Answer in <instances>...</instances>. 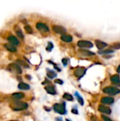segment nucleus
<instances>
[{
    "label": "nucleus",
    "instance_id": "obj_1",
    "mask_svg": "<svg viewBox=\"0 0 120 121\" xmlns=\"http://www.w3.org/2000/svg\"><path fill=\"white\" fill-rule=\"evenodd\" d=\"M10 106L14 111H23L28 108V104L23 101H13Z\"/></svg>",
    "mask_w": 120,
    "mask_h": 121
},
{
    "label": "nucleus",
    "instance_id": "obj_2",
    "mask_svg": "<svg viewBox=\"0 0 120 121\" xmlns=\"http://www.w3.org/2000/svg\"><path fill=\"white\" fill-rule=\"evenodd\" d=\"M53 109L55 112L61 114V115H64L66 113V108H65V104H55L53 106Z\"/></svg>",
    "mask_w": 120,
    "mask_h": 121
},
{
    "label": "nucleus",
    "instance_id": "obj_3",
    "mask_svg": "<svg viewBox=\"0 0 120 121\" xmlns=\"http://www.w3.org/2000/svg\"><path fill=\"white\" fill-rule=\"evenodd\" d=\"M103 92L110 95H116L120 93V89L114 86H108L103 89Z\"/></svg>",
    "mask_w": 120,
    "mask_h": 121
},
{
    "label": "nucleus",
    "instance_id": "obj_4",
    "mask_svg": "<svg viewBox=\"0 0 120 121\" xmlns=\"http://www.w3.org/2000/svg\"><path fill=\"white\" fill-rule=\"evenodd\" d=\"M77 45L79 48H91L93 46L91 42L86 41V40H79L77 43Z\"/></svg>",
    "mask_w": 120,
    "mask_h": 121
},
{
    "label": "nucleus",
    "instance_id": "obj_5",
    "mask_svg": "<svg viewBox=\"0 0 120 121\" xmlns=\"http://www.w3.org/2000/svg\"><path fill=\"white\" fill-rule=\"evenodd\" d=\"M86 72V69L84 67H77L76 68L75 71H74V75L78 77V78H81L82 77Z\"/></svg>",
    "mask_w": 120,
    "mask_h": 121
},
{
    "label": "nucleus",
    "instance_id": "obj_6",
    "mask_svg": "<svg viewBox=\"0 0 120 121\" xmlns=\"http://www.w3.org/2000/svg\"><path fill=\"white\" fill-rule=\"evenodd\" d=\"M52 29L56 33H59V34H62L64 35L66 32V29L62 26H57V25H54L52 26Z\"/></svg>",
    "mask_w": 120,
    "mask_h": 121
},
{
    "label": "nucleus",
    "instance_id": "obj_7",
    "mask_svg": "<svg viewBox=\"0 0 120 121\" xmlns=\"http://www.w3.org/2000/svg\"><path fill=\"white\" fill-rule=\"evenodd\" d=\"M8 69L10 70V71H13V72H15L16 73H17V74H21V67L18 65H16V64H11V65H9L8 66Z\"/></svg>",
    "mask_w": 120,
    "mask_h": 121
},
{
    "label": "nucleus",
    "instance_id": "obj_8",
    "mask_svg": "<svg viewBox=\"0 0 120 121\" xmlns=\"http://www.w3.org/2000/svg\"><path fill=\"white\" fill-rule=\"evenodd\" d=\"M98 111L102 113H105V114H108L110 115L111 113V109L105 106H103V105H100L99 107H98Z\"/></svg>",
    "mask_w": 120,
    "mask_h": 121
},
{
    "label": "nucleus",
    "instance_id": "obj_9",
    "mask_svg": "<svg viewBox=\"0 0 120 121\" xmlns=\"http://www.w3.org/2000/svg\"><path fill=\"white\" fill-rule=\"evenodd\" d=\"M36 28L42 32H48L49 31V28L47 27V26H46L45 23H37L36 24Z\"/></svg>",
    "mask_w": 120,
    "mask_h": 121
},
{
    "label": "nucleus",
    "instance_id": "obj_10",
    "mask_svg": "<svg viewBox=\"0 0 120 121\" xmlns=\"http://www.w3.org/2000/svg\"><path fill=\"white\" fill-rule=\"evenodd\" d=\"M101 102L103 104H107V105H110L112 104L115 102V99L112 97H104L101 99Z\"/></svg>",
    "mask_w": 120,
    "mask_h": 121
},
{
    "label": "nucleus",
    "instance_id": "obj_11",
    "mask_svg": "<svg viewBox=\"0 0 120 121\" xmlns=\"http://www.w3.org/2000/svg\"><path fill=\"white\" fill-rule=\"evenodd\" d=\"M7 40H8V42H10L12 45H18L19 44V41L13 35H10L8 37Z\"/></svg>",
    "mask_w": 120,
    "mask_h": 121
},
{
    "label": "nucleus",
    "instance_id": "obj_12",
    "mask_svg": "<svg viewBox=\"0 0 120 121\" xmlns=\"http://www.w3.org/2000/svg\"><path fill=\"white\" fill-rule=\"evenodd\" d=\"M95 45L97 46V48L99 49V50H101V49H103L105 48H106L108 46V44L100 40H95Z\"/></svg>",
    "mask_w": 120,
    "mask_h": 121
},
{
    "label": "nucleus",
    "instance_id": "obj_13",
    "mask_svg": "<svg viewBox=\"0 0 120 121\" xmlns=\"http://www.w3.org/2000/svg\"><path fill=\"white\" fill-rule=\"evenodd\" d=\"M61 40L64 41V42H66V43H70L73 40V38L70 35L64 34L61 36Z\"/></svg>",
    "mask_w": 120,
    "mask_h": 121
},
{
    "label": "nucleus",
    "instance_id": "obj_14",
    "mask_svg": "<svg viewBox=\"0 0 120 121\" xmlns=\"http://www.w3.org/2000/svg\"><path fill=\"white\" fill-rule=\"evenodd\" d=\"M111 82L115 84H117V86H120L119 84L120 83V77L119 75L115 74L111 77Z\"/></svg>",
    "mask_w": 120,
    "mask_h": 121
},
{
    "label": "nucleus",
    "instance_id": "obj_15",
    "mask_svg": "<svg viewBox=\"0 0 120 121\" xmlns=\"http://www.w3.org/2000/svg\"><path fill=\"white\" fill-rule=\"evenodd\" d=\"M45 90L47 91V93H49V94H52V95L56 94L55 89H54L53 86H45Z\"/></svg>",
    "mask_w": 120,
    "mask_h": 121
},
{
    "label": "nucleus",
    "instance_id": "obj_16",
    "mask_svg": "<svg viewBox=\"0 0 120 121\" xmlns=\"http://www.w3.org/2000/svg\"><path fill=\"white\" fill-rule=\"evenodd\" d=\"M4 46H5V48L8 50H9L11 52H16V48L13 45H11V44H8H8H5Z\"/></svg>",
    "mask_w": 120,
    "mask_h": 121
},
{
    "label": "nucleus",
    "instance_id": "obj_17",
    "mask_svg": "<svg viewBox=\"0 0 120 121\" xmlns=\"http://www.w3.org/2000/svg\"><path fill=\"white\" fill-rule=\"evenodd\" d=\"M18 88L20 89H22V90H28L30 89V86L25 83H23V82H21L18 84Z\"/></svg>",
    "mask_w": 120,
    "mask_h": 121
},
{
    "label": "nucleus",
    "instance_id": "obj_18",
    "mask_svg": "<svg viewBox=\"0 0 120 121\" xmlns=\"http://www.w3.org/2000/svg\"><path fill=\"white\" fill-rule=\"evenodd\" d=\"M79 52L81 53L83 55H86V56H89V55H94L95 54L93 52H91L88 50H79Z\"/></svg>",
    "mask_w": 120,
    "mask_h": 121
},
{
    "label": "nucleus",
    "instance_id": "obj_19",
    "mask_svg": "<svg viewBox=\"0 0 120 121\" xmlns=\"http://www.w3.org/2000/svg\"><path fill=\"white\" fill-rule=\"evenodd\" d=\"M12 97L16 99H21L24 97V94L23 93H15L12 94Z\"/></svg>",
    "mask_w": 120,
    "mask_h": 121
},
{
    "label": "nucleus",
    "instance_id": "obj_20",
    "mask_svg": "<svg viewBox=\"0 0 120 121\" xmlns=\"http://www.w3.org/2000/svg\"><path fill=\"white\" fill-rule=\"evenodd\" d=\"M47 77L50 78V79H53L54 77H55L57 76V74L52 71V70H50V69H47Z\"/></svg>",
    "mask_w": 120,
    "mask_h": 121
},
{
    "label": "nucleus",
    "instance_id": "obj_21",
    "mask_svg": "<svg viewBox=\"0 0 120 121\" xmlns=\"http://www.w3.org/2000/svg\"><path fill=\"white\" fill-rule=\"evenodd\" d=\"M63 97H64V99H66V100H67V101H72L74 100V98H73V96H72L71 94H67V93H65V94H64Z\"/></svg>",
    "mask_w": 120,
    "mask_h": 121
},
{
    "label": "nucleus",
    "instance_id": "obj_22",
    "mask_svg": "<svg viewBox=\"0 0 120 121\" xmlns=\"http://www.w3.org/2000/svg\"><path fill=\"white\" fill-rule=\"evenodd\" d=\"M75 96H76V99H77L79 103L81 105L83 106V99H82V97L78 94V92H76V93H75Z\"/></svg>",
    "mask_w": 120,
    "mask_h": 121
},
{
    "label": "nucleus",
    "instance_id": "obj_23",
    "mask_svg": "<svg viewBox=\"0 0 120 121\" xmlns=\"http://www.w3.org/2000/svg\"><path fill=\"white\" fill-rule=\"evenodd\" d=\"M16 33L17 35H18L19 38H23V33H22V31L21 30V29H16Z\"/></svg>",
    "mask_w": 120,
    "mask_h": 121
},
{
    "label": "nucleus",
    "instance_id": "obj_24",
    "mask_svg": "<svg viewBox=\"0 0 120 121\" xmlns=\"http://www.w3.org/2000/svg\"><path fill=\"white\" fill-rule=\"evenodd\" d=\"M25 30L28 33H33V30H32L31 27L29 26H25Z\"/></svg>",
    "mask_w": 120,
    "mask_h": 121
},
{
    "label": "nucleus",
    "instance_id": "obj_25",
    "mask_svg": "<svg viewBox=\"0 0 120 121\" xmlns=\"http://www.w3.org/2000/svg\"><path fill=\"white\" fill-rule=\"evenodd\" d=\"M52 48H53V44H52V43L49 42V43H48V45H47V47L46 50H47L48 52H50V51L52 50Z\"/></svg>",
    "mask_w": 120,
    "mask_h": 121
},
{
    "label": "nucleus",
    "instance_id": "obj_26",
    "mask_svg": "<svg viewBox=\"0 0 120 121\" xmlns=\"http://www.w3.org/2000/svg\"><path fill=\"white\" fill-rule=\"evenodd\" d=\"M112 48H114V49H117V50H118V49H120V43H115L113 45H112Z\"/></svg>",
    "mask_w": 120,
    "mask_h": 121
},
{
    "label": "nucleus",
    "instance_id": "obj_27",
    "mask_svg": "<svg viewBox=\"0 0 120 121\" xmlns=\"http://www.w3.org/2000/svg\"><path fill=\"white\" fill-rule=\"evenodd\" d=\"M102 118L104 120V121H112L110 118H108V116H102Z\"/></svg>",
    "mask_w": 120,
    "mask_h": 121
},
{
    "label": "nucleus",
    "instance_id": "obj_28",
    "mask_svg": "<svg viewBox=\"0 0 120 121\" xmlns=\"http://www.w3.org/2000/svg\"><path fill=\"white\" fill-rule=\"evenodd\" d=\"M111 52H113L112 50H105V51H103V52H100L99 53L100 54H105V53H111Z\"/></svg>",
    "mask_w": 120,
    "mask_h": 121
},
{
    "label": "nucleus",
    "instance_id": "obj_29",
    "mask_svg": "<svg viewBox=\"0 0 120 121\" xmlns=\"http://www.w3.org/2000/svg\"><path fill=\"white\" fill-rule=\"evenodd\" d=\"M54 82H55L56 84H63V82H62L61 79H56V80L54 81Z\"/></svg>",
    "mask_w": 120,
    "mask_h": 121
},
{
    "label": "nucleus",
    "instance_id": "obj_30",
    "mask_svg": "<svg viewBox=\"0 0 120 121\" xmlns=\"http://www.w3.org/2000/svg\"><path fill=\"white\" fill-rule=\"evenodd\" d=\"M67 62H68V60H67V59H66V58L62 59V63L64 64V66H66V65Z\"/></svg>",
    "mask_w": 120,
    "mask_h": 121
},
{
    "label": "nucleus",
    "instance_id": "obj_31",
    "mask_svg": "<svg viewBox=\"0 0 120 121\" xmlns=\"http://www.w3.org/2000/svg\"><path fill=\"white\" fill-rule=\"evenodd\" d=\"M71 112H72L73 113H75V114H79V112H78V111H77L76 108H73V109L71 110Z\"/></svg>",
    "mask_w": 120,
    "mask_h": 121
},
{
    "label": "nucleus",
    "instance_id": "obj_32",
    "mask_svg": "<svg viewBox=\"0 0 120 121\" xmlns=\"http://www.w3.org/2000/svg\"><path fill=\"white\" fill-rule=\"evenodd\" d=\"M117 72H118V73H120V65H119V67H117Z\"/></svg>",
    "mask_w": 120,
    "mask_h": 121
},
{
    "label": "nucleus",
    "instance_id": "obj_33",
    "mask_svg": "<svg viewBox=\"0 0 120 121\" xmlns=\"http://www.w3.org/2000/svg\"><path fill=\"white\" fill-rule=\"evenodd\" d=\"M56 121H62V119L61 118H56Z\"/></svg>",
    "mask_w": 120,
    "mask_h": 121
},
{
    "label": "nucleus",
    "instance_id": "obj_34",
    "mask_svg": "<svg viewBox=\"0 0 120 121\" xmlns=\"http://www.w3.org/2000/svg\"></svg>",
    "mask_w": 120,
    "mask_h": 121
}]
</instances>
